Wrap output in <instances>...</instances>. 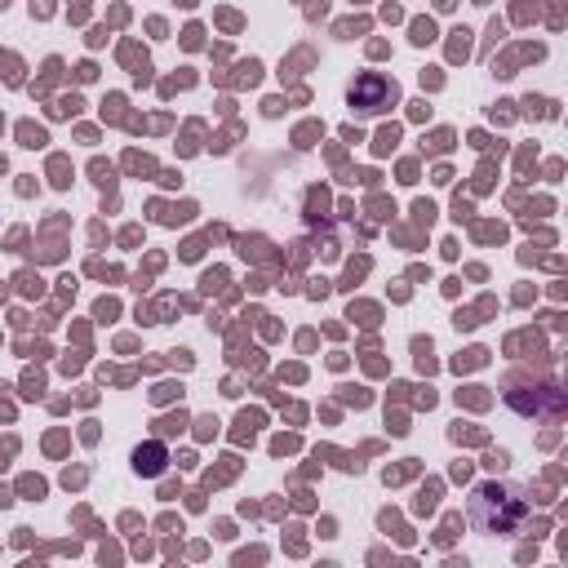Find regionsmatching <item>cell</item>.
Wrapping results in <instances>:
<instances>
[{"mask_svg":"<svg viewBox=\"0 0 568 568\" xmlns=\"http://www.w3.org/2000/svg\"><path fill=\"white\" fill-rule=\"evenodd\" d=\"M528 515H532V501L519 484H475L470 493V519L479 532H501V537H519L528 528Z\"/></svg>","mask_w":568,"mask_h":568,"instance_id":"6da1fadb","label":"cell"},{"mask_svg":"<svg viewBox=\"0 0 568 568\" xmlns=\"http://www.w3.org/2000/svg\"><path fill=\"white\" fill-rule=\"evenodd\" d=\"M395 98H399L395 80H386V75H377V71H364V75H355V84H351V106L364 111V115L386 111Z\"/></svg>","mask_w":568,"mask_h":568,"instance_id":"7a4b0ae2","label":"cell"},{"mask_svg":"<svg viewBox=\"0 0 568 568\" xmlns=\"http://www.w3.org/2000/svg\"><path fill=\"white\" fill-rule=\"evenodd\" d=\"M133 462H138L142 475H160V470H164V448H160V444H146V448L133 453Z\"/></svg>","mask_w":568,"mask_h":568,"instance_id":"3957f363","label":"cell"}]
</instances>
